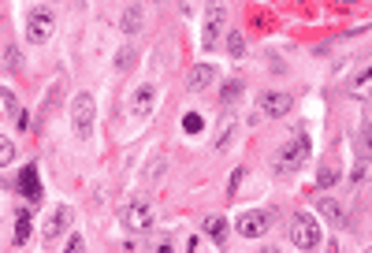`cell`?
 I'll return each mask as SVG.
<instances>
[{
  "mask_svg": "<svg viewBox=\"0 0 372 253\" xmlns=\"http://www.w3.org/2000/svg\"><path fill=\"white\" fill-rule=\"evenodd\" d=\"M257 108L268 116V120H279V116H287L290 108H294V97H290V94H276V89H268V94H261Z\"/></svg>",
  "mask_w": 372,
  "mask_h": 253,
  "instance_id": "52a82bcc",
  "label": "cell"
},
{
  "mask_svg": "<svg viewBox=\"0 0 372 253\" xmlns=\"http://www.w3.org/2000/svg\"><path fill=\"white\" fill-rule=\"evenodd\" d=\"M228 228H231V223L223 220V216H208V220H205V234L216 242V246H228Z\"/></svg>",
  "mask_w": 372,
  "mask_h": 253,
  "instance_id": "4fadbf2b",
  "label": "cell"
},
{
  "mask_svg": "<svg viewBox=\"0 0 372 253\" xmlns=\"http://www.w3.org/2000/svg\"><path fill=\"white\" fill-rule=\"evenodd\" d=\"M316 179H320V186H331V183H335V179H339V175H335V171H331V168H324V171H320V175H316Z\"/></svg>",
  "mask_w": 372,
  "mask_h": 253,
  "instance_id": "4316f807",
  "label": "cell"
},
{
  "mask_svg": "<svg viewBox=\"0 0 372 253\" xmlns=\"http://www.w3.org/2000/svg\"><path fill=\"white\" fill-rule=\"evenodd\" d=\"M231 134H234V116L228 112L220 120V131H216V149H228L231 146Z\"/></svg>",
  "mask_w": 372,
  "mask_h": 253,
  "instance_id": "2e32d148",
  "label": "cell"
},
{
  "mask_svg": "<svg viewBox=\"0 0 372 253\" xmlns=\"http://www.w3.org/2000/svg\"><path fill=\"white\" fill-rule=\"evenodd\" d=\"M268 223H272V212L253 209V212H242L239 220H234V228H239L242 239H261V234L268 231Z\"/></svg>",
  "mask_w": 372,
  "mask_h": 253,
  "instance_id": "8992f818",
  "label": "cell"
},
{
  "mask_svg": "<svg viewBox=\"0 0 372 253\" xmlns=\"http://www.w3.org/2000/svg\"><path fill=\"white\" fill-rule=\"evenodd\" d=\"M131 63H134V49H123L120 56H116V67H120V71H127Z\"/></svg>",
  "mask_w": 372,
  "mask_h": 253,
  "instance_id": "cb8c5ba5",
  "label": "cell"
},
{
  "mask_svg": "<svg viewBox=\"0 0 372 253\" xmlns=\"http://www.w3.org/2000/svg\"><path fill=\"white\" fill-rule=\"evenodd\" d=\"M12 239H15V246H23V242L30 239V212H23L19 220H15V234H12Z\"/></svg>",
  "mask_w": 372,
  "mask_h": 253,
  "instance_id": "ac0fdd59",
  "label": "cell"
},
{
  "mask_svg": "<svg viewBox=\"0 0 372 253\" xmlns=\"http://www.w3.org/2000/svg\"><path fill=\"white\" fill-rule=\"evenodd\" d=\"M183 131H186V134H201V131H205V120H201L197 112H190L186 120H183Z\"/></svg>",
  "mask_w": 372,
  "mask_h": 253,
  "instance_id": "ffe728a7",
  "label": "cell"
},
{
  "mask_svg": "<svg viewBox=\"0 0 372 253\" xmlns=\"http://www.w3.org/2000/svg\"><path fill=\"white\" fill-rule=\"evenodd\" d=\"M142 19H145V12L138 4H127L123 12H120V30L123 34H138L142 30Z\"/></svg>",
  "mask_w": 372,
  "mask_h": 253,
  "instance_id": "7c38bea8",
  "label": "cell"
},
{
  "mask_svg": "<svg viewBox=\"0 0 372 253\" xmlns=\"http://www.w3.org/2000/svg\"><path fill=\"white\" fill-rule=\"evenodd\" d=\"M19 186H23V197L30 201V209L34 205H41V179H38V168H23V175H19Z\"/></svg>",
  "mask_w": 372,
  "mask_h": 253,
  "instance_id": "9c48e42d",
  "label": "cell"
},
{
  "mask_svg": "<svg viewBox=\"0 0 372 253\" xmlns=\"http://www.w3.org/2000/svg\"><path fill=\"white\" fill-rule=\"evenodd\" d=\"M216 82V67H212V63H201V67H194V71H190V89H194V94H201V89H208V86H212Z\"/></svg>",
  "mask_w": 372,
  "mask_h": 253,
  "instance_id": "8fae6325",
  "label": "cell"
},
{
  "mask_svg": "<svg viewBox=\"0 0 372 253\" xmlns=\"http://www.w3.org/2000/svg\"><path fill=\"white\" fill-rule=\"evenodd\" d=\"M120 223H123L131 234L149 231V228H153V209H149V201H145V197H134V201H127L123 209H120Z\"/></svg>",
  "mask_w": 372,
  "mask_h": 253,
  "instance_id": "3957f363",
  "label": "cell"
},
{
  "mask_svg": "<svg viewBox=\"0 0 372 253\" xmlns=\"http://www.w3.org/2000/svg\"><path fill=\"white\" fill-rule=\"evenodd\" d=\"M153 101H157V89H153L149 82L134 89V112H138V116H149L153 112Z\"/></svg>",
  "mask_w": 372,
  "mask_h": 253,
  "instance_id": "5bb4252c",
  "label": "cell"
},
{
  "mask_svg": "<svg viewBox=\"0 0 372 253\" xmlns=\"http://www.w3.org/2000/svg\"><path fill=\"white\" fill-rule=\"evenodd\" d=\"M149 253H175V242H171L168 234H157V239L149 242Z\"/></svg>",
  "mask_w": 372,
  "mask_h": 253,
  "instance_id": "d6986e66",
  "label": "cell"
},
{
  "mask_svg": "<svg viewBox=\"0 0 372 253\" xmlns=\"http://www.w3.org/2000/svg\"><path fill=\"white\" fill-rule=\"evenodd\" d=\"M94 116H97V104L89 94H78L75 101H71V126H75L78 138H89L94 134Z\"/></svg>",
  "mask_w": 372,
  "mask_h": 253,
  "instance_id": "5b68a950",
  "label": "cell"
},
{
  "mask_svg": "<svg viewBox=\"0 0 372 253\" xmlns=\"http://www.w3.org/2000/svg\"><path fill=\"white\" fill-rule=\"evenodd\" d=\"M52 30H56V15H52V8H30V15H26V41L45 45L52 38Z\"/></svg>",
  "mask_w": 372,
  "mask_h": 253,
  "instance_id": "7a4b0ae2",
  "label": "cell"
},
{
  "mask_svg": "<svg viewBox=\"0 0 372 253\" xmlns=\"http://www.w3.org/2000/svg\"><path fill=\"white\" fill-rule=\"evenodd\" d=\"M290 242H294L298 250L320 246V223H316L309 212H298L294 220H290Z\"/></svg>",
  "mask_w": 372,
  "mask_h": 253,
  "instance_id": "277c9868",
  "label": "cell"
},
{
  "mask_svg": "<svg viewBox=\"0 0 372 253\" xmlns=\"http://www.w3.org/2000/svg\"><path fill=\"white\" fill-rule=\"evenodd\" d=\"M316 209H320V216H328L331 223H347V216H342V209H339L335 197H316Z\"/></svg>",
  "mask_w": 372,
  "mask_h": 253,
  "instance_id": "9a60e30c",
  "label": "cell"
},
{
  "mask_svg": "<svg viewBox=\"0 0 372 253\" xmlns=\"http://www.w3.org/2000/svg\"><path fill=\"white\" fill-rule=\"evenodd\" d=\"M67 228H71V209H67V205H60V209L49 216V223H45L41 239H45V242H56V239H60V234L67 231Z\"/></svg>",
  "mask_w": 372,
  "mask_h": 253,
  "instance_id": "ba28073f",
  "label": "cell"
},
{
  "mask_svg": "<svg viewBox=\"0 0 372 253\" xmlns=\"http://www.w3.org/2000/svg\"><path fill=\"white\" fill-rule=\"evenodd\" d=\"M0 12H4V8H0Z\"/></svg>",
  "mask_w": 372,
  "mask_h": 253,
  "instance_id": "83f0119b",
  "label": "cell"
},
{
  "mask_svg": "<svg viewBox=\"0 0 372 253\" xmlns=\"http://www.w3.org/2000/svg\"><path fill=\"white\" fill-rule=\"evenodd\" d=\"M365 253H369V250H365Z\"/></svg>",
  "mask_w": 372,
  "mask_h": 253,
  "instance_id": "f1b7e54d",
  "label": "cell"
},
{
  "mask_svg": "<svg viewBox=\"0 0 372 253\" xmlns=\"http://www.w3.org/2000/svg\"><path fill=\"white\" fill-rule=\"evenodd\" d=\"M220 26H223V4H212V8H208V19H205V34H201L205 49H212V45H216Z\"/></svg>",
  "mask_w": 372,
  "mask_h": 253,
  "instance_id": "30bf717a",
  "label": "cell"
},
{
  "mask_svg": "<svg viewBox=\"0 0 372 253\" xmlns=\"http://www.w3.org/2000/svg\"><path fill=\"white\" fill-rule=\"evenodd\" d=\"M350 175H353V183H361V179L369 175V157H361V160H358V168H353Z\"/></svg>",
  "mask_w": 372,
  "mask_h": 253,
  "instance_id": "d4e9b609",
  "label": "cell"
},
{
  "mask_svg": "<svg viewBox=\"0 0 372 253\" xmlns=\"http://www.w3.org/2000/svg\"><path fill=\"white\" fill-rule=\"evenodd\" d=\"M242 97V78H231L228 86H223V94H220V101H223V108H231L234 101Z\"/></svg>",
  "mask_w": 372,
  "mask_h": 253,
  "instance_id": "e0dca14e",
  "label": "cell"
},
{
  "mask_svg": "<svg viewBox=\"0 0 372 253\" xmlns=\"http://www.w3.org/2000/svg\"><path fill=\"white\" fill-rule=\"evenodd\" d=\"M12 160H15V146L8 138H0V168H8Z\"/></svg>",
  "mask_w": 372,
  "mask_h": 253,
  "instance_id": "603a6c76",
  "label": "cell"
},
{
  "mask_svg": "<svg viewBox=\"0 0 372 253\" xmlns=\"http://www.w3.org/2000/svg\"><path fill=\"white\" fill-rule=\"evenodd\" d=\"M63 253H86V242H83V234H71V242H67V250Z\"/></svg>",
  "mask_w": 372,
  "mask_h": 253,
  "instance_id": "484cf974",
  "label": "cell"
},
{
  "mask_svg": "<svg viewBox=\"0 0 372 253\" xmlns=\"http://www.w3.org/2000/svg\"><path fill=\"white\" fill-rule=\"evenodd\" d=\"M305 157H309V138L298 134V138H290L287 146L272 157V168H276L279 175H290V171H298V168L305 164Z\"/></svg>",
  "mask_w": 372,
  "mask_h": 253,
  "instance_id": "6da1fadb",
  "label": "cell"
},
{
  "mask_svg": "<svg viewBox=\"0 0 372 253\" xmlns=\"http://www.w3.org/2000/svg\"><path fill=\"white\" fill-rule=\"evenodd\" d=\"M228 52L231 56H242V52H246V38H242V34H228Z\"/></svg>",
  "mask_w": 372,
  "mask_h": 253,
  "instance_id": "44dd1931",
  "label": "cell"
},
{
  "mask_svg": "<svg viewBox=\"0 0 372 253\" xmlns=\"http://www.w3.org/2000/svg\"><path fill=\"white\" fill-rule=\"evenodd\" d=\"M242 179H246V168H234V171H231V183H228V197H239Z\"/></svg>",
  "mask_w": 372,
  "mask_h": 253,
  "instance_id": "7402d4cb",
  "label": "cell"
}]
</instances>
